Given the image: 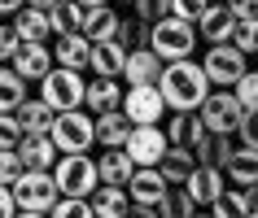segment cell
Wrapping results in <instances>:
<instances>
[{
	"label": "cell",
	"instance_id": "obj_10",
	"mask_svg": "<svg viewBox=\"0 0 258 218\" xmlns=\"http://www.w3.org/2000/svg\"><path fill=\"white\" fill-rule=\"evenodd\" d=\"M9 66H14L27 83H44V79H48V74L57 70L53 44H22V48H18V57L9 61Z\"/></svg>",
	"mask_w": 258,
	"mask_h": 218
},
{
	"label": "cell",
	"instance_id": "obj_34",
	"mask_svg": "<svg viewBox=\"0 0 258 218\" xmlns=\"http://www.w3.org/2000/svg\"><path fill=\"white\" fill-rule=\"evenodd\" d=\"M127 9H132V18L136 22H145V27H153V22H162V18H171V0H122Z\"/></svg>",
	"mask_w": 258,
	"mask_h": 218
},
{
	"label": "cell",
	"instance_id": "obj_14",
	"mask_svg": "<svg viewBox=\"0 0 258 218\" xmlns=\"http://www.w3.org/2000/svg\"><path fill=\"white\" fill-rule=\"evenodd\" d=\"M53 57H57V66H66V70H88L92 66V40L83 31L53 35Z\"/></svg>",
	"mask_w": 258,
	"mask_h": 218
},
{
	"label": "cell",
	"instance_id": "obj_32",
	"mask_svg": "<svg viewBox=\"0 0 258 218\" xmlns=\"http://www.w3.org/2000/svg\"><path fill=\"white\" fill-rule=\"evenodd\" d=\"M210 214H215V218H249V214H254L249 192H245V188H228L215 205H210Z\"/></svg>",
	"mask_w": 258,
	"mask_h": 218
},
{
	"label": "cell",
	"instance_id": "obj_4",
	"mask_svg": "<svg viewBox=\"0 0 258 218\" xmlns=\"http://www.w3.org/2000/svg\"><path fill=\"white\" fill-rule=\"evenodd\" d=\"M149 48L162 61H188L192 48H197V27L184 18H162L149 27Z\"/></svg>",
	"mask_w": 258,
	"mask_h": 218
},
{
	"label": "cell",
	"instance_id": "obj_31",
	"mask_svg": "<svg viewBox=\"0 0 258 218\" xmlns=\"http://www.w3.org/2000/svg\"><path fill=\"white\" fill-rule=\"evenodd\" d=\"M83 9L79 0H57L53 9H48V18H53V35H66V31H83Z\"/></svg>",
	"mask_w": 258,
	"mask_h": 218
},
{
	"label": "cell",
	"instance_id": "obj_25",
	"mask_svg": "<svg viewBox=\"0 0 258 218\" xmlns=\"http://www.w3.org/2000/svg\"><path fill=\"white\" fill-rule=\"evenodd\" d=\"M223 175L232 179V188H254L258 183V153L254 149H232V157L223 162Z\"/></svg>",
	"mask_w": 258,
	"mask_h": 218
},
{
	"label": "cell",
	"instance_id": "obj_15",
	"mask_svg": "<svg viewBox=\"0 0 258 218\" xmlns=\"http://www.w3.org/2000/svg\"><path fill=\"white\" fill-rule=\"evenodd\" d=\"M127 192H132V201L136 205H158L166 201V192H171V183L162 179V170L158 166H140L136 175H132V183H127Z\"/></svg>",
	"mask_w": 258,
	"mask_h": 218
},
{
	"label": "cell",
	"instance_id": "obj_30",
	"mask_svg": "<svg viewBox=\"0 0 258 218\" xmlns=\"http://www.w3.org/2000/svg\"><path fill=\"white\" fill-rule=\"evenodd\" d=\"M22 100H27V79L14 66H0V114H18Z\"/></svg>",
	"mask_w": 258,
	"mask_h": 218
},
{
	"label": "cell",
	"instance_id": "obj_2",
	"mask_svg": "<svg viewBox=\"0 0 258 218\" xmlns=\"http://www.w3.org/2000/svg\"><path fill=\"white\" fill-rule=\"evenodd\" d=\"M40 100L53 109V114L83 109V105H88V79H83V70H66V66H57L53 74L40 83Z\"/></svg>",
	"mask_w": 258,
	"mask_h": 218
},
{
	"label": "cell",
	"instance_id": "obj_19",
	"mask_svg": "<svg viewBox=\"0 0 258 218\" xmlns=\"http://www.w3.org/2000/svg\"><path fill=\"white\" fill-rule=\"evenodd\" d=\"M96 170H101V183H114V188H127L132 175H136L140 166L132 162V153L127 149H105L96 157Z\"/></svg>",
	"mask_w": 258,
	"mask_h": 218
},
{
	"label": "cell",
	"instance_id": "obj_1",
	"mask_svg": "<svg viewBox=\"0 0 258 218\" xmlns=\"http://www.w3.org/2000/svg\"><path fill=\"white\" fill-rule=\"evenodd\" d=\"M158 87H162V100H166L171 114H197V109L206 105V96L215 92L210 79H206V70L197 66L192 57L188 61H166Z\"/></svg>",
	"mask_w": 258,
	"mask_h": 218
},
{
	"label": "cell",
	"instance_id": "obj_24",
	"mask_svg": "<svg viewBox=\"0 0 258 218\" xmlns=\"http://www.w3.org/2000/svg\"><path fill=\"white\" fill-rule=\"evenodd\" d=\"M88 201H92L96 218H127V209H132V192H127V188H114V183H101Z\"/></svg>",
	"mask_w": 258,
	"mask_h": 218
},
{
	"label": "cell",
	"instance_id": "obj_16",
	"mask_svg": "<svg viewBox=\"0 0 258 218\" xmlns=\"http://www.w3.org/2000/svg\"><path fill=\"white\" fill-rule=\"evenodd\" d=\"M232 31H236V14L228 5H206V14L197 18V35L206 44H232Z\"/></svg>",
	"mask_w": 258,
	"mask_h": 218
},
{
	"label": "cell",
	"instance_id": "obj_5",
	"mask_svg": "<svg viewBox=\"0 0 258 218\" xmlns=\"http://www.w3.org/2000/svg\"><path fill=\"white\" fill-rule=\"evenodd\" d=\"M48 136H53L57 153H88V149L96 144V114H88V109L57 114Z\"/></svg>",
	"mask_w": 258,
	"mask_h": 218
},
{
	"label": "cell",
	"instance_id": "obj_51",
	"mask_svg": "<svg viewBox=\"0 0 258 218\" xmlns=\"http://www.w3.org/2000/svg\"><path fill=\"white\" fill-rule=\"evenodd\" d=\"M210 5H228V0H210Z\"/></svg>",
	"mask_w": 258,
	"mask_h": 218
},
{
	"label": "cell",
	"instance_id": "obj_42",
	"mask_svg": "<svg viewBox=\"0 0 258 218\" xmlns=\"http://www.w3.org/2000/svg\"><path fill=\"white\" fill-rule=\"evenodd\" d=\"M236 136H241L245 149L258 153V114H245V123H241V131H236Z\"/></svg>",
	"mask_w": 258,
	"mask_h": 218
},
{
	"label": "cell",
	"instance_id": "obj_12",
	"mask_svg": "<svg viewBox=\"0 0 258 218\" xmlns=\"http://www.w3.org/2000/svg\"><path fill=\"white\" fill-rule=\"evenodd\" d=\"M162 70H166V61L153 53V48H132L122 79H127V87H153V83L162 79Z\"/></svg>",
	"mask_w": 258,
	"mask_h": 218
},
{
	"label": "cell",
	"instance_id": "obj_50",
	"mask_svg": "<svg viewBox=\"0 0 258 218\" xmlns=\"http://www.w3.org/2000/svg\"><path fill=\"white\" fill-rule=\"evenodd\" d=\"M197 218H215V214H210V209H197Z\"/></svg>",
	"mask_w": 258,
	"mask_h": 218
},
{
	"label": "cell",
	"instance_id": "obj_45",
	"mask_svg": "<svg viewBox=\"0 0 258 218\" xmlns=\"http://www.w3.org/2000/svg\"><path fill=\"white\" fill-rule=\"evenodd\" d=\"M127 218H162V214H158L153 205H136V201H132V209H127Z\"/></svg>",
	"mask_w": 258,
	"mask_h": 218
},
{
	"label": "cell",
	"instance_id": "obj_44",
	"mask_svg": "<svg viewBox=\"0 0 258 218\" xmlns=\"http://www.w3.org/2000/svg\"><path fill=\"white\" fill-rule=\"evenodd\" d=\"M0 218H18V201H14V188L0 183Z\"/></svg>",
	"mask_w": 258,
	"mask_h": 218
},
{
	"label": "cell",
	"instance_id": "obj_48",
	"mask_svg": "<svg viewBox=\"0 0 258 218\" xmlns=\"http://www.w3.org/2000/svg\"><path fill=\"white\" fill-rule=\"evenodd\" d=\"M83 9H101V5H109V0H79Z\"/></svg>",
	"mask_w": 258,
	"mask_h": 218
},
{
	"label": "cell",
	"instance_id": "obj_52",
	"mask_svg": "<svg viewBox=\"0 0 258 218\" xmlns=\"http://www.w3.org/2000/svg\"><path fill=\"white\" fill-rule=\"evenodd\" d=\"M249 218H258V209H254V214H249Z\"/></svg>",
	"mask_w": 258,
	"mask_h": 218
},
{
	"label": "cell",
	"instance_id": "obj_53",
	"mask_svg": "<svg viewBox=\"0 0 258 218\" xmlns=\"http://www.w3.org/2000/svg\"><path fill=\"white\" fill-rule=\"evenodd\" d=\"M254 61H258V53H254Z\"/></svg>",
	"mask_w": 258,
	"mask_h": 218
},
{
	"label": "cell",
	"instance_id": "obj_39",
	"mask_svg": "<svg viewBox=\"0 0 258 218\" xmlns=\"http://www.w3.org/2000/svg\"><path fill=\"white\" fill-rule=\"evenodd\" d=\"M22 48V35L14 31V22H0V66H9Z\"/></svg>",
	"mask_w": 258,
	"mask_h": 218
},
{
	"label": "cell",
	"instance_id": "obj_18",
	"mask_svg": "<svg viewBox=\"0 0 258 218\" xmlns=\"http://www.w3.org/2000/svg\"><path fill=\"white\" fill-rule=\"evenodd\" d=\"M122 96H127V87H122L118 79H101V74H92L88 79V114H109V109H122Z\"/></svg>",
	"mask_w": 258,
	"mask_h": 218
},
{
	"label": "cell",
	"instance_id": "obj_21",
	"mask_svg": "<svg viewBox=\"0 0 258 218\" xmlns=\"http://www.w3.org/2000/svg\"><path fill=\"white\" fill-rule=\"evenodd\" d=\"M14 31L22 35V44H48L53 40V18H48V9L27 5L22 14H14Z\"/></svg>",
	"mask_w": 258,
	"mask_h": 218
},
{
	"label": "cell",
	"instance_id": "obj_8",
	"mask_svg": "<svg viewBox=\"0 0 258 218\" xmlns=\"http://www.w3.org/2000/svg\"><path fill=\"white\" fill-rule=\"evenodd\" d=\"M197 114H202L206 131H219V136L241 131V123H245V105L236 100V92H228V87H215V92L206 96V105L197 109Z\"/></svg>",
	"mask_w": 258,
	"mask_h": 218
},
{
	"label": "cell",
	"instance_id": "obj_40",
	"mask_svg": "<svg viewBox=\"0 0 258 218\" xmlns=\"http://www.w3.org/2000/svg\"><path fill=\"white\" fill-rule=\"evenodd\" d=\"M22 136H27V131L18 127L14 114H0V149H18V144H22Z\"/></svg>",
	"mask_w": 258,
	"mask_h": 218
},
{
	"label": "cell",
	"instance_id": "obj_23",
	"mask_svg": "<svg viewBox=\"0 0 258 218\" xmlns=\"http://www.w3.org/2000/svg\"><path fill=\"white\" fill-rule=\"evenodd\" d=\"M18 157H22V166H27V170H53L61 153H57L53 136H22Z\"/></svg>",
	"mask_w": 258,
	"mask_h": 218
},
{
	"label": "cell",
	"instance_id": "obj_27",
	"mask_svg": "<svg viewBox=\"0 0 258 218\" xmlns=\"http://www.w3.org/2000/svg\"><path fill=\"white\" fill-rule=\"evenodd\" d=\"M202 136H206L202 114H171V118H166V140H171L175 149H192Z\"/></svg>",
	"mask_w": 258,
	"mask_h": 218
},
{
	"label": "cell",
	"instance_id": "obj_38",
	"mask_svg": "<svg viewBox=\"0 0 258 218\" xmlns=\"http://www.w3.org/2000/svg\"><path fill=\"white\" fill-rule=\"evenodd\" d=\"M22 170H27V166H22L18 149H0V183H5V188H14L18 179H22Z\"/></svg>",
	"mask_w": 258,
	"mask_h": 218
},
{
	"label": "cell",
	"instance_id": "obj_22",
	"mask_svg": "<svg viewBox=\"0 0 258 218\" xmlns=\"http://www.w3.org/2000/svg\"><path fill=\"white\" fill-rule=\"evenodd\" d=\"M127 53L132 48H122L118 40H105V44H92V74L101 79H122V70H127Z\"/></svg>",
	"mask_w": 258,
	"mask_h": 218
},
{
	"label": "cell",
	"instance_id": "obj_37",
	"mask_svg": "<svg viewBox=\"0 0 258 218\" xmlns=\"http://www.w3.org/2000/svg\"><path fill=\"white\" fill-rule=\"evenodd\" d=\"M232 44H236L245 57H254V53H258V18H249V22H236V31H232Z\"/></svg>",
	"mask_w": 258,
	"mask_h": 218
},
{
	"label": "cell",
	"instance_id": "obj_17",
	"mask_svg": "<svg viewBox=\"0 0 258 218\" xmlns=\"http://www.w3.org/2000/svg\"><path fill=\"white\" fill-rule=\"evenodd\" d=\"M132 118L122 114V109H109V114H96V144L101 149H127V140H132Z\"/></svg>",
	"mask_w": 258,
	"mask_h": 218
},
{
	"label": "cell",
	"instance_id": "obj_35",
	"mask_svg": "<svg viewBox=\"0 0 258 218\" xmlns=\"http://www.w3.org/2000/svg\"><path fill=\"white\" fill-rule=\"evenodd\" d=\"M48 218H96V209H92V201H83V196H61Z\"/></svg>",
	"mask_w": 258,
	"mask_h": 218
},
{
	"label": "cell",
	"instance_id": "obj_46",
	"mask_svg": "<svg viewBox=\"0 0 258 218\" xmlns=\"http://www.w3.org/2000/svg\"><path fill=\"white\" fill-rule=\"evenodd\" d=\"M27 9V0H0V14H22Z\"/></svg>",
	"mask_w": 258,
	"mask_h": 218
},
{
	"label": "cell",
	"instance_id": "obj_3",
	"mask_svg": "<svg viewBox=\"0 0 258 218\" xmlns=\"http://www.w3.org/2000/svg\"><path fill=\"white\" fill-rule=\"evenodd\" d=\"M53 179H57L61 196H83V201L101 188V170H96V162L88 153H61L53 166Z\"/></svg>",
	"mask_w": 258,
	"mask_h": 218
},
{
	"label": "cell",
	"instance_id": "obj_9",
	"mask_svg": "<svg viewBox=\"0 0 258 218\" xmlns=\"http://www.w3.org/2000/svg\"><path fill=\"white\" fill-rule=\"evenodd\" d=\"M122 114L132 118V127H158L166 114V100H162V87H127L122 96Z\"/></svg>",
	"mask_w": 258,
	"mask_h": 218
},
{
	"label": "cell",
	"instance_id": "obj_20",
	"mask_svg": "<svg viewBox=\"0 0 258 218\" xmlns=\"http://www.w3.org/2000/svg\"><path fill=\"white\" fill-rule=\"evenodd\" d=\"M118 31H122V14L114 5H101V9H88V14H83V35L92 44L118 40Z\"/></svg>",
	"mask_w": 258,
	"mask_h": 218
},
{
	"label": "cell",
	"instance_id": "obj_36",
	"mask_svg": "<svg viewBox=\"0 0 258 218\" xmlns=\"http://www.w3.org/2000/svg\"><path fill=\"white\" fill-rule=\"evenodd\" d=\"M236 92V100L245 105V114H258V70H245V79L232 87Z\"/></svg>",
	"mask_w": 258,
	"mask_h": 218
},
{
	"label": "cell",
	"instance_id": "obj_28",
	"mask_svg": "<svg viewBox=\"0 0 258 218\" xmlns=\"http://www.w3.org/2000/svg\"><path fill=\"white\" fill-rule=\"evenodd\" d=\"M18 127H22V131H27V136H48V131H53V109L44 105L40 96H35V100H22V105H18Z\"/></svg>",
	"mask_w": 258,
	"mask_h": 218
},
{
	"label": "cell",
	"instance_id": "obj_49",
	"mask_svg": "<svg viewBox=\"0 0 258 218\" xmlns=\"http://www.w3.org/2000/svg\"><path fill=\"white\" fill-rule=\"evenodd\" d=\"M18 218H48V214H31V209H18Z\"/></svg>",
	"mask_w": 258,
	"mask_h": 218
},
{
	"label": "cell",
	"instance_id": "obj_29",
	"mask_svg": "<svg viewBox=\"0 0 258 218\" xmlns=\"http://www.w3.org/2000/svg\"><path fill=\"white\" fill-rule=\"evenodd\" d=\"M192 157H197V166H223V162L232 157V136L206 131V136L192 144Z\"/></svg>",
	"mask_w": 258,
	"mask_h": 218
},
{
	"label": "cell",
	"instance_id": "obj_6",
	"mask_svg": "<svg viewBox=\"0 0 258 218\" xmlns=\"http://www.w3.org/2000/svg\"><path fill=\"white\" fill-rule=\"evenodd\" d=\"M14 201L18 209H31V214H53V205L61 201L53 170H22V179L14 183Z\"/></svg>",
	"mask_w": 258,
	"mask_h": 218
},
{
	"label": "cell",
	"instance_id": "obj_7",
	"mask_svg": "<svg viewBox=\"0 0 258 218\" xmlns=\"http://www.w3.org/2000/svg\"><path fill=\"white\" fill-rule=\"evenodd\" d=\"M245 61H249V57H245L236 44H210L202 70H206V79H210V87H228L232 92V87L245 79V70H249Z\"/></svg>",
	"mask_w": 258,
	"mask_h": 218
},
{
	"label": "cell",
	"instance_id": "obj_41",
	"mask_svg": "<svg viewBox=\"0 0 258 218\" xmlns=\"http://www.w3.org/2000/svg\"><path fill=\"white\" fill-rule=\"evenodd\" d=\"M206 5H210V0H171V18H184V22L197 27V18L206 14Z\"/></svg>",
	"mask_w": 258,
	"mask_h": 218
},
{
	"label": "cell",
	"instance_id": "obj_43",
	"mask_svg": "<svg viewBox=\"0 0 258 218\" xmlns=\"http://www.w3.org/2000/svg\"><path fill=\"white\" fill-rule=\"evenodd\" d=\"M228 9L236 14V22H249V18H258V0H228Z\"/></svg>",
	"mask_w": 258,
	"mask_h": 218
},
{
	"label": "cell",
	"instance_id": "obj_26",
	"mask_svg": "<svg viewBox=\"0 0 258 218\" xmlns=\"http://www.w3.org/2000/svg\"><path fill=\"white\" fill-rule=\"evenodd\" d=\"M158 170H162V179L171 183V188H184L192 179V170H197V157H192V149H166V157L158 162Z\"/></svg>",
	"mask_w": 258,
	"mask_h": 218
},
{
	"label": "cell",
	"instance_id": "obj_11",
	"mask_svg": "<svg viewBox=\"0 0 258 218\" xmlns=\"http://www.w3.org/2000/svg\"><path fill=\"white\" fill-rule=\"evenodd\" d=\"M171 149V140H166L162 127H136L132 140H127V153H132V162L136 166H158Z\"/></svg>",
	"mask_w": 258,
	"mask_h": 218
},
{
	"label": "cell",
	"instance_id": "obj_33",
	"mask_svg": "<svg viewBox=\"0 0 258 218\" xmlns=\"http://www.w3.org/2000/svg\"><path fill=\"white\" fill-rule=\"evenodd\" d=\"M197 209H202V205L188 196V188H171V192H166V201L158 205V214H162V218H197Z\"/></svg>",
	"mask_w": 258,
	"mask_h": 218
},
{
	"label": "cell",
	"instance_id": "obj_13",
	"mask_svg": "<svg viewBox=\"0 0 258 218\" xmlns=\"http://www.w3.org/2000/svg\"><path fill=\"white\" fill-rule=\"evenodd\" d=\"M184 188H188V196L202 205V209H210V205L228 192V175H223V166H197Z\"/></svg>",
	"mask_w": 258,
	"mask_h": 218
},
{
	"label": "cell",
	"instance_id": "obj_47",
	"mask_svg": "<svg viewBox=\"0 0 258 218\" xmlns=\"http://www.w3.org/2000/svg\"><path fill=\"white\" fill-rule=\"evenodd\" d=\"M27 5H35V9H53L57 0H27Z\"/></svg>",
	"mask_w": 258,
	"mask_h": 218
}]
</instances>
